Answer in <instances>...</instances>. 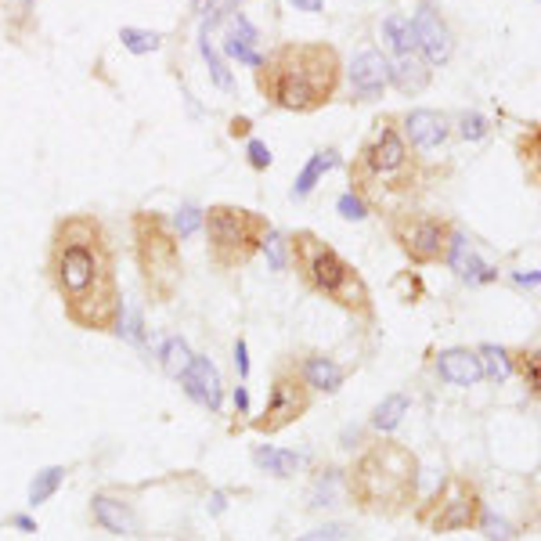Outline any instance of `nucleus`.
<instances>
[{
    "label": "nucleus",
    "instance_id": "nucleus-1",
    "mask_svg": "<svg viewBox=\"0 0 541 541\" xmlns=\"http://www.w3.org/2000/svg\"><path fill=\"white\" fill-rule=\"evenodd\" d=\"M47 278L76 328L116 332L123 318L116 250L94 214H72L54 224L47 246Z\"/></svg>",
    "mask_w": 541,
    "mask_h": 541
},
{
    "label": "nucleus",
    "instance_id": "nucleus-2",
    "mask_svg": "<svg viewBox=\"0 0 541 541\" xmlns=\"http://www.w3.org/2000/svg\"><path fill=\"white\" fill-rule=\"evenodd\" d=\"M339 51L318 40L274 47L257 69V87L285 112H318L339 90Z\"/></svg>",
    "mask_w": 541,
    "mask_h": 541
},
{
    "label": "nucleus",
    "instance_id": "nucleus-3",
    "mask_svg": "<svg viewBox=\"0 0 541 541\" xmlns=\"http://www.w3.org/2000/svg\"><path fill=\"white\" fill-rule=\"evenodd\" d=\"M346 495L368 517H401L419 498V459L401 441L368 444L346 470Z\"/></svg>",
    "mask_w": 541,
    "mask_h": 541
},
{
    "label": "nucleus",
    "instance_id": "nucleus-4",
    "mask_svg": "<svg viewBox=\"0 0 541 541\" xmlns=\"http://www.w3.org/2000/svg\"><path fill=\"white\" fill-rule=\"evenodd\" d=\"M350 192L365 199V206H383L394 210L397 199L412 195V188L419 185L415 170H412V148L401 138V130L394 127V119H379L372 138L361 145L357 159L350 163Z\"/></svg>",
    "mask_w": 541,
    "mask_h": 541
},
{
    "label": "nucleus",
    "instance_id": "nucleus-5",
    "mask_svg": "<svg viewBox=\"0 0 541 541\" xmlns=\"http://www.w3.org/2000/svg\"><path fill=\"white\" fill-rule=\"evenodd\" d=\"M289 257H292V268L303 278V285L325 299H332L336 307L350 310L354 318H365L372 321L375 318V307H372V292L365 285V278L350 268L321 235L314 232H296L289 239Z\"/></svg>",
    "mask_w": 541,
    "mask_h": 541
},
{
    "label": "nucleus",
    "instance_id": "nucleus-6",
    "mask_svg": "<svg viewBox=\"0 0 541 541\" xmlns=\"http://www.w3.org/2000/svg\"><path fill=\"white\" fill-rule=\"evenodd\" d=\"M130 235H134V261L141 270L145 292L156 303H170L181 289V278H185L181 239L174 235V228L159 214H148V210L134 214Z\"/></svg>",
    "mask_w": 541,
    "mask_h": 541
},
{
    "label": "nucleus",
    "instance_id": "nucleus-7",
    "mask_svg": "<svg viewBox=\"0 0 541 541\" xmlns=\"http://www.w3.org/2000/svg\"><path fill=\"white\" fill-rule=\"evenodd\" d=\"M206 224V242H210V261L221 270L246 268L264 239H268L270 224L264 214L246 210V206H232V203H217L203 214Z\"/></svg>",
    "mask_w": 541,
    "mask_h": 541
},
{
    "label": "nucleus",
    "instance_id": "nucleus-8",
    "mask_svg": "<svg viewBox=\"0 0 541 541\" xmlns=\"http://www.w3.org/2000/svg\"><path fill=\"white\" fill-rule=\"evenodd\" d=\"M390 235H394V242L401 246V253L415 268H430V264H444L448 261L455 228L441 214L397 210V214H390Z\"/></svg>",
    "mask_w": 541,
    "mask_h": 541
},
{
    "label": "nucleus",
    "instance_id": "nucleus-9",
    "mask_svg": "<svg viewBox=\"0 0 541 541\" xmlns=\"http://www.w3.org/2000/svg\"><path fill=\"white\" fill-rule=\"evenodd\" d=\"M484 502H480V491L473 480L466 477H448L433 498L419 509V520L437 531V535H451V531H473L477 527V517H480Z\"/></svg>",
    "mask_w": 541,
    "mask_h": 541
},
{
    "label": "nucleus",
    "instance_id": "nucleus-10",
    "mask_svg": "<svg viewBox=\"0 0 541 541\" xmlns=\"http://www.w3.org/2000/svg\"><path fill=\"white\" fill-rule=\"evenodd\" d=\"M310 401H314V390L303 383L296 361L292 365H281L270 379V394L268 404H264V415L253 419V430L257 433H281L289 430L292 422H299L307 412H310Z\"/></svg>",
    "mask_w": 541,
    "mask_h": 541
},
{
    "label": "nucleus",
    "instance_id": "nucleus-11",
    "mask_svg": "<svg viewBox=\"0 0 541 541\" xmlns=\"http://www.w3.org/2000/svg\"><path fill=\"white\" fill-rule=\"evenodd\" d=\"M412 29H415V47L422 51V62L426 65H444L455 51V40H451V29L444 25V18L437 14V7L422 4L412 18Z\"/></svg>",
    "mask_w": 541,
    "mask_h": 541
},
{
    "label": "nucleus",
    "instance_id": "nucleus-12",
    "mask_svg": "<svg viewBox=\"0 0 541 541\" xmlns=\"http://www.w3.org/2000/svg\"><path fill=\"white\" fill-rule=\"evenodd\" d=\"M401 123H404L401 138H404L408 148H415V152H433V148H441V145L448 141V119H444V112L412 109Z\"/></svg>",
    "mask_w": 541,
    "mask_h": 541
},
{
    "label": "nucleus",
    "instance_id": "nucleus-13",
    "mask_svg": "<svg viewBox=\"0 0 541 541\" xmlns=\"http://www.w3.org/2000/svg\"><path fill=\"white\" fill-rule=\"evenodd\" d=\"M181 383H185V394H188L192 401H199V404L210 408V412H221L224 386H221V372H217V365H214L210 357H195V354H192V365L185 368Z\"/></svg>",
    "mask_w": 541,
    "mask_h": 541
},
{
    "label": "nucleus",
    "instance_id": "nucleus-14",
    "mask_svg": "<svg viewBox=\"0 0 541 541\" xmlns=\"http://www.w3.org/2000/svg\"><path fill=\"white\" fill-rule=\"evenodd\" d=\"M386 83L390 80H386V58H383V51H375V47L357 51L354 62H350V90L361 101H375Z\"/></svg>",
    "mask_w": 541,
    "mask_h": 541
},
{
    "label": "nucleus",
    "instance_id": "nucleus-15",
    "mask_svg": "<svg viewBox=\"0 0 541 541\" xmlns=\"http://www.w3.org/2000/svg\"><path fill=\"white\" fill-rule=\"evenodd\" d=\"M437 375L451 386H477L484 379V361L470 346H451L437 354Z\"/></svg>",
    "mask_w": 541,
    "mask_h": 541
},
{
    "label": "nucleus",
    "instance_id": "nucleus-16",
    "mask_svg": "<svg viewBox=\"0 0 541 541\" xmlns=\"http://www.w3.org/2000/svg\"><path fill=\"white\" fill-rule=\"evenodd\" d=\"M386 80H394V87L401 94H419L430 83V65L412 51V54H397L394 62H386Z\"/></svg>",
    "mask_w": 541,
    "mask_h": 541
},
{
    "label": "nucleus",
    "instance_id": "nucleus-17",
    "mask_svg": "<svg viewBox=\"0 0 541 541\" xmlns=\"http://www.w3.org/2000/svg\"><path fill=\"white\" fill-rule=\"evenodd\" d=\"M296 368H299L303 383H307L310 390H321V394H336V390L343 386V379H346V372H343L332 357H325V354H307Z\"/></svg>",
    "mask_w": 541,
    "mask_h": 541
},
{
    "label": "nucleus",
    "instance_id": "nucleus-18",
    "mask_svg": "<svg viewBox=\"0 0 541 541\" xmlns=\"http://www.w3.org/2000/svg\"><path fill=\"white\" fill-rule=\"evenodd\" d=\"M90 513H94V520H98L105 531H112V535H134V531H138V520H134L130 506H123V502L112 498V495H94V498H90Z\"/></svg>",
    "mask_w": 541,
    "mask_h": 541
},
{
    "label": "nucleus",
    "instance_id": "nucleus-19",
    "mask_svg": "<svg viewBox=\"0 0 541 541\" xmlns=\"http://www.w3.org/2000/svg\"><path fill=\"white\" fill-rule=\"evenodd\" d=\"M444 264H451V268L459 270L466 281H495V278H498V270L477 261V253H473L470 239H466V235H459V232H455V239H451V250H448V261H444Z\"/></svg>",
    "mask_w": 541,
    "mask_h": 541
},
{
    "label": "nucleus",
    "instance_id": "nucleus-20",
    "mask_svg": "<svg viewBox=\"0 0 541 541\" xmlns=\"http://www.w3.org/2000/svg\"><path fill=\"white\" fill-rule=\"evenodd\" d=\"M253 462L270 473V477H292L299 470V455L296 451H281V448H257L253 451Z\"/></svg>",
    "mask_w": 541,
    "mask_h": 541
},
{
    "label": "nucleus",
    "instance_id": "nucleus-21",
    "mask_svg": "<svg viewBox=\"0 0 541 541\" xmlns=\"http://www.w3.org/2000/svg\"><path fill=\"white\" fill-rule=\"evenodd\" d=\"M339 159H336V152H318L307 166H303V174L296 177V185H292V199H307L310 192H314V185H318V177L325 174V170H332Z\"/></svg>",
    "mask_w": 541,
    "mask_h": 541
},
{
    "label": "nucleus",
    "instance_id": "nucleus-22",
    "mask_svg": "<svg viewBox=\"0 0 541 541\" xmlns=\"http://www.w3.org/2000/svg\"><path fill=\"white\" fill-rule=\"evenodd\" d=\"M404 415H408V397H404V394H390L383 404H375V412H372V430L390 433V430L401 426Z\"/></svg>",
    "mask_w": 541,
    "mask_h": 541
},
{
    "label": "nucleus",
    "instance_id": "nucleus-23",
    "mask_svg": "<svg viewBox=\"0 0 541 541\" xmlns=\"http://www.w3.org/2000/svg\"><path fill=\"white\" fill-rule=\"evenodd\" d=\"M383 36H386V43L397 54H412L415 51V29H412V18H404V14H390L383 22Z\"/></svg>",
    "mask_w": 541,
    "mask_h": 541
},
{
    "label": "nucleus",
    "instance_id": "nucleus-24",
    "mask_svg": "<svg viewBox=\"0 0 541 541\" xmlns=\"http://www.w3.org/2000/svg\"><path fill=\"white\" fill-rule=\"evenodd\" d=\"M62 480H65V470H62V466L40 470V473L33 477V484H29V506H43V502L62 488Z\"/></svg>",
    "mask_w": 541,
    "mask_h": 541
},
{
    "label": "nucleus",
    "instance_id": "nucleus-25",
    "mask_svg": "<svg viewBox=\"0 0 541 541\" xmlns=\"http://www.w3.org/2000/svg\"><path fill=\"white\" fill-rule=\"evenodd\" d=\"M188 365H192V350H188V343H185V339H177V336H174V339L163 346V372H166V375H174V379H181Z\"/></svg>",
    "mask_w": 541,
    "mask_h": 541
},
{
    "label": "nucleus",
    "instance_id": "nucleus-26",
    "mask_svg": "<svg viewBox=\"0 0 541 541\" xmlns=\"http://www.w3.org/2000/svg\"><path fill=\"white\" fill-rule=\"evenodd\" d=\"M119 40H123V47H127V51H134V54H148V51H159V43H163V36H159V33H148V29H134V25L119 29Z\"/></svg>",
    "mask_w": 541,
    "mask_h": 541
},
{
    "label": "nucleus",
    "instance_id": "nucleus-27",
    "mask_svg": "<svg viewBox=\"0 0 541 541\" xmlns=\"http://www.w3.org/2000/svg\"><path fill=\"white\" fill-rule=\"evenodd\" d=\"M477 357L488 361V365H484V375H491V379H498V383L509 375V354H506L502 346H491V343H488V346L477 350Z\"/></svg>",
    "mask_w": 541,
    "mask_h": 541
},
{
    "label": "nucleus",
    "instance_id": "nucleus-28",
    "mask_svg": "<svg viewBox=\"0 0 541 541\" xmlns=\"http://www.w3.org/2000/svg\"><path fill=\"white\" fill-rule=\"evenodd\" d=\"M199 47H203V58H206V65H210V76H214V83H217L221 90H232V87H235V80H232L228 65L221 62V54L214 51V43H210V40L203 36V43H199Z\"/></svg>",
    "mask_w": 541,
    "mask_h": 541
},
{
    "label": "nucleus",
    "instance_id": "nucleus-29",
    "mask_svg": "<svg viewBox=\"0 0 541 541\" xmlns=\"http://www.w3.org/2000/svg\"><path fill=\"white\" fill-rule=\"evenodd\" d=\"M199 224H203V210H199V206H181L177 217H174V235H177V239H188V235L199 232Z\"/></svg>",
    "mask_w": 541,
    "mask_h": 541
},
{
    "label": "nucleus",
    "instance_id": "nucleus-30",
    "mask_svg": "<svg viewBox=\"0 0 541 541\" xmlns=\"http://www.w3.org/2000/svg\"><path fill=\"white\" fill-rule=\"evenodd\" d=\"M228 40H235V43H242V47H253L257 40H261V33L250 25V18L246 14H232V29H228Z\"/></svg>",
    "mask_w": 541,
    "mask_h": 541
},
{
    "label": "nucleus",
    "instance_id": "nucleus-31",
    "mask_svg": "<svg viewBox=\"0 0 541 541\" xmlns=\"http://www.w3.org/2000/svg\"><path fill=\"white\" fill-rule=\"evenodd\" d=\"M264 253H268V261H270V268L274 270H285V253H289V242L270 228L268 232V239H264V246H261Z\"/></svg>",
    "mask_w": 541,
    "mask_h": 541
},
{
    "label": "nucleus",
    "instance_id": "nucleus-32",
    "mask_svg": "<svg viewBox=\"0 0 541 541\" xmlns=\"http://www.w3.org/2000/svg\"><path fill=\"white\" fill-rule=\"evenodd\" d=\"M477 524L484 527V535L491 541H509L513 538V531H509V524L506 520H498L495 513H488V509H480V517H477Z\"/></svg>",
    "mask_w": 541,
    "mask_h": 541
},
{
    "label": "nucleus",
    "instance_id": "nucleus-33",
    "mask_svg": "<svg viewBox=\"0 0 541 541\" xmlns=\"http://www.w3.org/2000/svg\"><path fill=\"white\" fill-rule=\"evenodd\" d=\"M336 210H339V217H346V221H365V217H368V206H365V199H361V195H354V192L339 195Z\"/></svg>",
    "mask_w": 541,
    "mask_h": 541
},
{
    "label": "nucleus",
    "instance_id": "nucleus-34",
    "mask_svg": "<svg viewBox=\"0 0 541 541\" xmlns=\"http://www.w3.org/2000/svg\"><path fill=\"white\" fill-rule=\"evenodd\" d=\"M513 361H517V368H520L524 383H527L531 390H538V350H520Z\"/></svg>",
    "mask_w": 541,
    "mask_h": 541
},
{
    "label": "nucleus",
    "instance_id": "nucleus-35",
    "mask_svg": "<svg viewBox=\"0 0 541 541\" xmlns=\"http://www.w3.org/2000/svg\"><path fill=\"white\" fill-rule=\"evenodd\" d=\"M224 51H228L232 58H239V62L253 65V69H261V62H264V54H257L253 47H242V43H235V40H228V36H224Z\"/></svg>",
    "mask_w": 541,
    "mask_h": 541
},
{
    "label": "nucleus",
    "instance_id": "nucleus-36",
    "mask_svg": "<svg viewBox=\"0 0 541 541\" xmlns=\"http://www.w3.org/2000/svg\"><path fill=\"white\" fill-rule=\"evenodd\" d=\"M484 134H488V119L477 116V112H466V116H462V138H466V141H480Z\"/></svg>",
    "mask_w": 541,
    "mask_h": 541
},
{
    "label": "nucleus",
    "instance_id": "nucleus-37",
    "mask_svg": "<svg viewBox=\"0 0 541 541\" xmlns=\"http://www.w3.org/2000/svg\"><path fill=\"white\" fill-rule=\"evenodd\" d=\"M346 538V527L343 524H328V527H318V531H310V535H303V538L296 541H343Z\"/></svg>",
    "mask_w": 541,
    "mask_h": 541
},
{
    "label": "nucleus",
    "instance_id": "nucleus-38",
    "mask_svg": "<svg viewBox=\"0 0 541 541\" xmlns=\"http://www.w3.org/2000/svg\"><path fill=\"white\" fill-rule=\"evenodd\" d=\"M250 166L253 170H268L270 166V152L264 141H250Z\"/></svg>",
    "mask_w": 541,
    "mask_h": 541
},
{
    "label": "nucleus",
    "instance_id": "nucleus-39",
    "mask_svg": "<svg viewBox=\"0 0 541 541\" xmlns=\"http://www.w3.org/2000/svg\"><path fill=\"white\" fill-rule=\"evenodd\" d=\"M235 368H239V375H242V379L250 375V357H246V339H239V343H235Z\"/></svg>",
    "mask_w": 541,
    "mask_h": 541
},
{
    "label": "nucleus",
    "instance_id": "nucleus-40",
    "mask_svg": "<svg viewBox=\"0 0 541 541\" xmlns=\"http://www.w3.org/2000/svg\"><path fill=\"white\" fill-rule=\"evenodd\" d=\"M119 332H127L134 343H141V321H138V314H134V310H130V318H127V325H123Z\"/></svg>",
    "mask_w": 541,
    "mask_h": 541
},
{
    "label": "nucleus",
    "instance_id": "nucleus-41",
    "mask_svg": "<svg viewBox=\"0 0 541 541\" xmlns=\"http://www.w3.org/2000/svg\"><path fill=\"white\" fill-rule=\"evenodd\" d=\"M289 7H296V11H307V14H318L321 11V0H285Z\"/></svg>",
    "mask_w": 541,
    "mask_h": 541
},
{
    "label": "nucleus",
    "instance_id": "nucleus-42",
    "mask_svg": "<svg viewBox=\"0 0 541 541\" xmlns=\"http://www.w3.org/2000/svg\"><path fill=\"white\" fill-rule=\"evenodd\" d=\"M232 134H235V138H246V134H250V119H232Z\"/></svg>",
    "mask_w": 541,
    "mask_h": 541
},
{
    "label": "nucleus",
    "instance_id": "nucleus-43",
    "mask_svg": "<svg viewBox=\"0 0 541 541\" xmlns=\"http://www.w3.org/2000/svg\"><path fill=\"white\" fill-rule=\"evenodd\" d=\"M235 408H239V412H246V408H250V394H246V386H239V390H235Z\"/></svg>",
    "mask_w": 541,
    "mask_h": 541
},
{
    "label": "nucleus",
    "instance_id": "nucleus-44",
    "mask_svg": "<svg viewBox=\"0 0 541 541\" xmlns=\"http://www.w3.org/2000/svg\"><path fill=\"white\" fill-rule=\"evenodd\" d=\"M11 524H14V527H22V531H29V535L36 531V524H33L29 517H11Z\"/></svg>",
    "mask_w": 541,
    "mask_h": 541
},
{
    "label": "nucleus",
    "instance_id": "nucleus-45",
    "mask_svg": "<svg viewBox=\"0 0 541 541\" xmlns=\"http://www.w3.org/2000/svg\"><path fill=\"white\" fill-rule=\"evenodd\" d=\"M538 270H535V274H517V285H531V289H538Z\"/></svg>",
    "mask_w": 541,
    "mask_h": 541
}]
</instances>
